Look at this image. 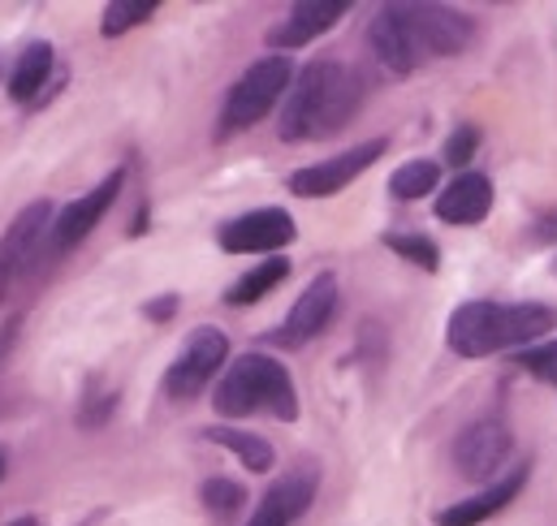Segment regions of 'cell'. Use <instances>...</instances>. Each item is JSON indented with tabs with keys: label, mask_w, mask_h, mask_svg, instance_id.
I'll list each match as a JSON object with an SVG mask.
<instances>
[{
	"label": "cell",
	"mask_w": 557,
	"mask_h": 526,
	"mask_svg": "<svg viewBox=\"0 0 557 526\" xmlns=\"http://www.w3.org/2000/svg\"><path fill=\"white\" fill-rule=\"evenodd\" d=\"M372 52L394 70L411 74L432 57H454L471 43V17L449 4H385L368 30Z\"/></svg>",
	"instance_id": "6da1fadb"
},
{
	"label": "cell",
	"mask_w": 557,
	"mask_h": 526,
	"mask_svg": "<svg viewBox=\"0 0 557 526\" xmlns=\"http://www.w3.org/2000/svg\"><path fill=\"white\" fill-rule=\"evenodd\" d=\"M359 100H363V83H359V74L350 65H342V61H311L289 83L277 134L285 142L329 138V134H337L355 117Z\"/></svg>",
	"instance_id": "7a4b0ae2"
},
{
	"label": "cell",
	"mask_w": 557,
	"mask_h": 526,
	"mask_svg": "<svg viewBox=\"0 0 557 526\" xmlns=\"http://www.w3.org/2000/svg\"><path fill=\"white\" fill-rule=\"evenodd\" d=\"M557 328V311L545 302H462L449 315V350L458 359H488L502 350H519V346H541V337H549Z\"/></svg>",
	"instance_id": "3957f363"
},
{
	"label": "cell",
	"mask_w": 557,
	"mask_h": 526,
	"mask_svg": "<svg viewBox=\"0 0 557 526\" xmlns=\"http://www.w3.org/2000/svg\"><path fill=\"white\" fill-rule=\"evenodd\" d=\"M212 405L225 418H247V414H260V410H269L281 423L298 418L294 380H289V372L281 367L277 359H269V354H243L234 367H225Z\"/></svg>",
	"instance_id": "277c9868"
},
{
	"label": "cell",
	"mask_w": 557,
	"mask_h": 526,
	"mask_svg": "<svg viewBox=\"0 0 557 526\" xmlns=\"http://www.w3.org/2000/svg\"><path fill=\"white\" fill-rule=\"evenodd\" d=\"M289 83H294L289 57H260V61L234 83V91L225 96L221 134H238V130H247V126H256L260 117H269L281 96H289Z\"/></svg>",
	"instance_id": "5b68a950"
},
{
	"label": "cell",
	"mask_w": 557,
	"mask_h": 526,
	"mask_svg": "<svg viewBox=\"0 0 557 526\" xmlns=\"http://www.w3.org/2000/svg\"><path fill=\"white\" fill-rule=\"evenodd\" d=\"M225 354H230V341H225L221 328H195L190 341H186V350L164 372V393L173 397V401L199 397L216 380V372L225 367Z\"/></svg>",
	"instance_id": "8992f818"
},
{
	"label": "cell",
	"mask_w": 557,
	"mask_h": 526,
	"mask_svg": "<svg viewBox=\"0 0 557 526\" xmlns=\"http://www.w3.org/2000/svg\"><path fill=\"white\" fill-rule=\"evenodd\" d=\"M385 151H389V142L385 138H372V142H359V147H350V151H342L333 160H320L311 168H298V173H289V195H298V199H329V195L346 190L359 173H368Z\"/></svg>",
	"instance_id": "52a82bcc"
},
{
	"label": "cell",
	"mask_w": 557,
	"mask_h": 526,
	"mask_svg": "<svg viewBox=\"0 0 557 526\" xmlns=\"http://www.w3.org/2000/svg\"><path fill=\"white\" fill-rule=\"evenodd\" d=\"M294 216L285 208H260V212H247L230 225H221L216 242L221 251L230 255H264V251H281L294 242Z\"/></svg>",
	"instance_id": "ba28073f"
},
{
	"label": "cell",
	"mask_w": 557,
	"mask_h": 526,
	"mask_svg": "<svg viewBox=\"0 0 557 526\" xmlns=\"http://www.w3.org/2000/svg\"><path fill=\"white\" fill-rule=\"evenodd\" d=\"M333 311H337V276H333V272H320V276L302 289V298L289 306V315H285V324L273 333V341H277V346H289V350L307 346L315 333H324V324L333 320Z\"/></svg>",
	"instance_id": "9c48e42d"
},
{
	"label": "cell",
	"mask_w": 557,
	"mask_h": 526,
	"mask_svg": "<svg viewBox=\"0 0 557 526\" xmlns=\"http://www.w3.org/2000/svg\"><path fill=\"white\" fill-rule=\"evenodd\" d=\"M122 181H126V173H109L91 195H78L70 208H61V216H57V225H52V247H57V251H74V247L104 221V212L117 203Z\"/></svg>",
	"instance_id": "30bf717a"
},
{
	"label": "cell",
	"mask_w": 557,
	"mask_h": 526,
	"mask_svg": "<svg viewBox=\"0 0 557 526\" xmlns=\"http://www.w3.org/2000/svg\"><path fill=\"white\" fill-rule=\"evenodd\" d=\"M506 458H510V427L497 423V418L471 423V427L458 436V444H454V462H458V471L471 475V479L497 475Z\"/></svg>",
	"instance_id": "8fae6325"
},
{
	"label": "cell",
	"mask_w": 557,
	"mask_h": 526,
	"mask_svg": "<svg viewBox=\"0 0 557 526\" xmlns=\"http://www.w3.org/2000/svg\"><path fill=\"white\" fill-rule=\"evenodd\" d=\"M346 0H302V4H294L289 13H285V22H277L273 30H269V48H302V43H311L315 35H324V30H333L342 17H346Z\"/></svg>",
	"instance_id": "7c38bea8"
},
{
	"label": "cell",
	"mask_w": 557,
	"mask_h": 526,
	"mask_svg": "<svg viewBox=\"0 0 557 526\" xmlns=\"http://www.w3.org/2000/svg\"><path fill=\"white\" fill-rule=\"evenodd\" d=\"M523 484H528V466H515V471H506L497 484H488L484 492H475V497H467V501H458V505H449V510H441L436 514V526H480L488 523L493 514H502L519 492H523Z\"/></svg>",
	"instance_id": "4fadbf2b"
},
{
	"label": "cell",
	"mask_w": 557,
	"mask_h": 526,
	"mask_svg": "<svg viewBox=\"0 0 557 526\" xmlns=\"http://www.w3.org/2000/svg\"><path fill=\"white\" fill-rule=\"evenodd\" d=\"M315 484H320L315 471H294V475L277 479V484L264 492L260 510L251 514L247 526H289L294 518H302L307 505L315 501Z\"/></svg>",
	"instance_id": "5bb4252c"
},
{
	"label": "cell",
	"mask_w": 557,
	"mask_h": 526,
	"mask_svg": "<svg viewBox=\"0 0 557 526\" xmlns=\"http://www.w3.org/2000/svg\"><path fill=\"white\" fill-rule=\"evenodd\" d=\"M493 212V181L484 173H458L436 195V216L445 225H480Z\"/></svg>",
	"instance_id": "9a60e30c"
},
{
	"label": "cell",
	"mask_w": 557,
	"mask_h": 526,
	"mask_svg": "<svg viewBox=\"0 0 557 526\" xmlns=\"http://www.w3.org/2000/svg\"><path fill=\"white\" fill-rule=\"evenodd\" d=\"M48 221H52V203H48V199H44V203H30L26 212H17V221H13V225L4 229V238H0V260L9 263V267H17V263L44 242V229H52Z\"/></svg>",
	"instance_id": "2e32d148"
},
{
	"label": "cell",
	"mask_w": 557,
	"mask_h": 526,
	"mask_svg": "<svg viewBox=\"0 0 557 526\" xmlns=\"http://www.w3.org/2000/svg\"><path fill=\"white\" fill-rule=\"evenodd\" d=\"M52 43H30V48H22V57H17V65H13V74H9V96L17 100V104H30L39 91H44V83H48V74H52Z\"/></svg>",
	"instance_id": "e0dca14e"
},
{
	"label": "cell",
	"mask_w": 557,
	"mask_h": 526,
	"mask_svg": "<svg viewBox=\"0 0 557 526\" xmlns=\"http://www.w3.org/2000/svg\"><path fill=\"white\" fill-rule=\"evenodd\" d=\"M203 436H208L212 444L230 449L247 471H256V475L273 471V444H269L264 436H251V431H238V427H203Z\"/></svg>",
	"instance_id": "ac0fdd59"
},
{
	"label": "cell",
	"mask_w": 557,
	"mask_h": 526,
	"mask_svg": "<svg viewBox=\"0 0 557 526\" xmlns=\"http://www.w3.org/2000/svg\"><path fill=\"white\" fill-rule=\"evenodd\" d=\"M285 276H289V263H285V260L256 263L251 272H243V276L230 285L225 302H230V306H251V302H260L264 293H273Z\"/></svg>",
	"instance_id": "d6986e66"
},
{
	"label": "cell",
	"mask_w": 557,
	"mask_h": 526,
	"mask_svg": "<svg viewBox=\"0 0 557 526\" xmlns=\"http://www.w3.org/2000/svg\"><path fill=\"white\" fill-rule=\"evenodd\" d=\"M436 181H441V164H436V160H407V164L389 177V195L411 203V199L432 195V190H436Z\"/></svg>",
	"instance_id": "ffe728a7"
},
{
	"label": "cell",
	"mask_w": 557,
	"mask_h": 526,
	"mask_svg": "<svg viewBox=\"0 0 557 526\" xmlns=\"http://www.w3.org/2000/svg\"><path fill=\"white\" fill-rule=\"evenodd\" d=\"M385 247H389V251H398L407 263L423 267V272H436V267H441V251H436V242H432V238H423V234H385Z\"/></svg>",
	"instance_id": "44dd1931"
},
{
	"label": "cell",
	"mask_w": 557,
	"mask_h": 526,
	"mask_svg": "<svg viewBox=\"0 0 557 526\" xmlns=\"http://www.w3.org/2000/svg\"><path fill=\"white\" fill-rule=\"evenodd\" d=\"M156 13V0H113L109 9H104V22H100V30L113 39V35H122V30H131V26H139Z\"/></svg>",
	"instance_id": "7402d4cb"
},
{
	"label": "cell",
	"mask_w": 557,
	"mask_h": 526,
	"mask_svg": "<svg viewBox=\"0 0 557 526\" xmlns=\"http://www.w3.org/2000/svg\"><path fill=\"white\" fill-rule=\"evenodd\" d=\"M199 497H203V505H208L216 518H230V514H238V510L247 505V492H243V484H234V479H208V484L199 488Z\"/></svg>",
	"instance_id": "603a6c76"
},
{
	"label": "cell",
	"mask_w": 557,
	"mask_h": 526,
	"mask_svg": "<svg viewBox=\"0 0 557 526\" xmlns=\"http://www.w3.org/2000/svg\"><path fill=\"white\" fill-rule=\"evenodd\" d=\"M519 367H523L528 376H536V380H545V385L557 389V337L554 341L532 346V350H523V354H519Z\"/></svg>",
	"instance_id": "cb8c5ba5"
},
{
	"label": "cell",
	"mask_w": 557,
	"mask_h": 526,
	"mask_svg": "<svg viewBox=\"0 0 557 526\" xmlns=\"http://www.w3.org/2000/svg\"><path fill=\"white\" fill-rule=\"evenodd\" d=\"M475 147H480V130L475 126H458V130L449 134V142H445V164L467 168V160L475 155Z\"/></svg>",
	"instance_id": "d4e9b609"
},
{
	"label": "cell",
	"mask_w": 557,
	"mask_h": 526,
	"mask_svg": "<svg viewBox=\"0 0 557 526\" xmlns=\"http://www.w3.org/2000/svg\"><path fill=\"white\" fill-rule=\"evenodd\" d=\"M143 311H147V320H169V315L177 311V298H173V293H164L160 302H147Z\"/></svg>",
	"instance_id": "484cf974"
},
{
	"label": "cell",
	"mask_w": 557,
	"mask_h": 526,
	"mask_svg": "<svg viewBox=\"0 0 557 526\" xmlns=\"http://www.w3.org/2000/svg\"><path fill=\"white\" fill-rule=\"evenodd\" d=\"M557 238V216H545V221H536V229H532V242H554Z\"/></svg>",
	"instance_id": "4316f807"
},
{
	"label": "cell",
	"mask_w": 557,
	"mask_h": 526,
	"mask_svg": "<svg viewBox=\"0 0 557 526\" xmlns=\"http://www.w3.org/2000/svg\"><path fill=\"white\" fill-rule=\"evenodd\" d=\"M9 272H13V267L0 260V293H4V285H9Z\"/></svg>",
	"instance_id": "83f0119b"
},
{
	"label": "cell",
	"mask_w": 557,
	"mask_h": 526,
	"mask_svg": "<svg viewBox=\"0 0 557 526\" xmlns=\"http://www.w3.org/2000/svg\"><path fill=\"white\" fill-rule=\"evenodd\" d=\"M9 526H35V518H22V523H9Z\"/></svg>",
	"instance_id": "f1b7e54d"
},
{
	"label": "cell",
	"mask_w": 557,
	"mask_h": 526,
	"mask_svg": "<svg viewBox=\"0 0 557 526\" xmlns=\"http://www.w3.org/2000/svg\"><path fill=\"white\" fill-rule=\"evenodd\" d=\"M0 479H4V453H0Z\"/></svg>",
	"instance_id": "f546056e"
}]
</instances>
